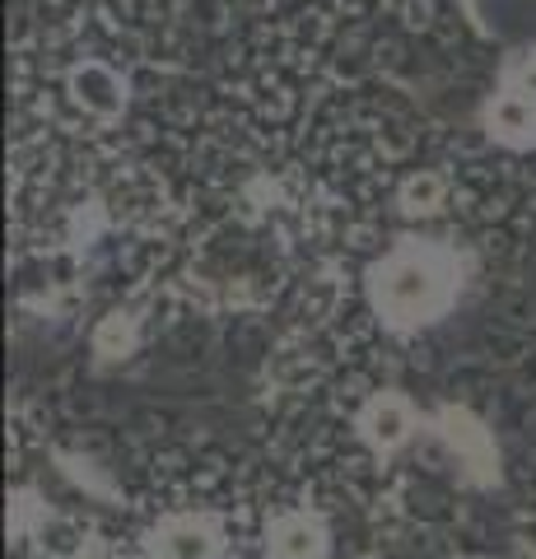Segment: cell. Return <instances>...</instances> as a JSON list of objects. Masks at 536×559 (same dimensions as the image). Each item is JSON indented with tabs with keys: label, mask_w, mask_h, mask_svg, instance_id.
<instances>
[{
	"label": "cell",
	"mask_w": 536,
	"mask_h": 559,
	"mask_svg": "<svg viewBox=\"0 0 536 559\" xmlns=\"http://www.w3.org/2000/svg\"><path fill=\"white\" fill-rule=\"evenodd\" d=\"M457 299V261L439 242H396L369 271V304L392 331H420Z\"/></svg>",
	"instance_id": "6da1fadb"
}]
</instances>
